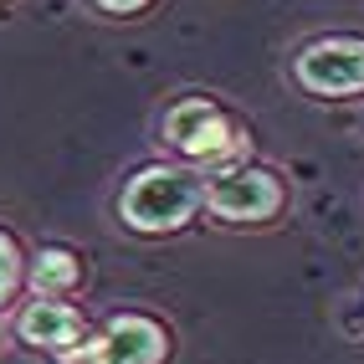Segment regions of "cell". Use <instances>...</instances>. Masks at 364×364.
<instances>
[{
    "label": "cell",
    "mask_w": 364,
    "mask_h": 364,
    "mask_svg": "<svg viewBox=\"0 0 364 364\" xmlns=\"http://www.w3.org/2000/svg\"><path fill=\"white\" fill-rule=\"evenodd\" d=\"M200 205H205V175L175 169V164H154V169H144V175L129 180L124 200H118V215L134 231H175Z\"/></svg>",
    "instance_id": "1"
},
{
    "label": "cell",
    "mask_w": 364,
    "mask_h": 364,
    "mask_svg": "<svg viewBox=\"0 0 364 364\" xmlns=\"http://www.w3.org/2000/svg\"><path fill=\"white\" fill-rule=\"evenodd\" d=\"M164 328L149 323V318H139V313H118V318L92 338V344H72L62 359L72 364H159L164 359Z\"/></svg>",
    "instance_id": "2"
},
{
    "label": "cell",
    "mask_w": 364,
    "mask_h": 364,
    "mask_svg": "<svg viewBox=\"0 0 364 364\" xmlns=\"http://www.w3.org/2000/svg\"><path fill=\"white\" fill-rule=\"evenodd\" d=\"M205 205L215 215H226V221H267V215L282 205V185H277V175H267V169L236 164V169L210 175Z\"/></svg>",
    "instance_id": "3"
},
{
    "label": "cell",
    "mask_w": 364,
    "mask_h": 364,
    "mask_svg": "<svg viewBox=\"0 0 364 364\" xmlns=\"http://www.w3.org/2000/svg\"><path fill=\"white\" fill-rule=\"evenodd\" d=\"M164 139L175 144L180 154H190V159H226V154H236V134H231L226 113L210 98H185V103L169 108Z\"/></svg>",
    "instance_id": "4"
},
{
    "label": "cell",
    "mask_w": 364,
    "mask_h": 364,
    "mask_svg": "<svg viewBox=\"0 0 364 364\" xmlns=\"http://www.w3.org/2000/svg\"><path fill=\"white\" fill-rule=\"evenodd\" d=\"M298 82L308 92H364V41H313L298 57Z\"/></svg>",
    "instance_id": "5"
},
{
    "label": "cell",
    "mask_w": 364,
    "mask_h": 364,
    "mask_svg": "<svg viewBox=\"0 0 364 364\" xmlns=\"http://www.w3.org/2000/svg\"><path fill=\"white\" fill-rule=\"evenodd\" d=\"M21 338L26 344H36V349H57V354H67L72 344L82 338V318L72 308H62V303H46L41 293H36V303L21 313Z\"/></svg>",
    "instance_id": "6"
},
{
    "label": "cell",
    "mask_w": 364,
    "mask_h": 364,
    "mask_svg": "<svg viewBox=\"0 0 364 364\" xmlns=\"http://www.w3.org/2000/svg\"><path fill=\"white\" fill-rule=\"evenodd\" d=\"M77 277H82L77 257H72V252H62V247H46V252L36 257V267H31V287H36L41 298L72 293V287H77Z\"/></svg>",
    "instance_id": "7"
},
{
    "label": "cell",
    "mask_w": 364,
    "mask_h": 364,
    "mask_svg": "<svg viewBox=\"0 0 364 364\" xmlns=\"http://www.w3.org/2000/svg\"><path fill=\"white\" fill-rule=\"evenodd\" d=\"M16 282H21V257H16L11 241L0 236V303H6V298L16 293Z\"/></svg>",
    "instance_id": "8"
},
{
    "label": "cell",
    "mask_w": 364,
    "mask_h": 364,
    "mask_svg": "<svg viewBox=\"0 0 364 364\" xmlns=\"http://www.w3.org/2000/svg\"><path fill=\"white\" fill-rule=\"evenodd\" d=\"M103 11H118V16H129V11H144L149 0H98Z\"/></svg>",
    "instance_id": "9"
}]
</instances>
